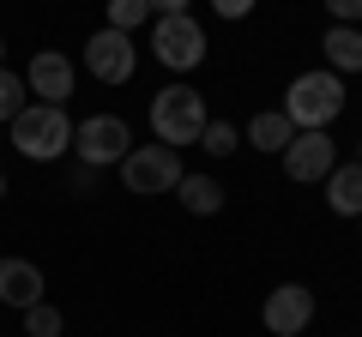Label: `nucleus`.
I'll return each instance as SVG.
<instances>
[{"label": "nucleus", "mask_w": 362, "mask_h": 337, "mask_svg": "<svg viewBox=\"0 0 362 337\" xmlns=\"http://www.w3.org/2000/svg\"><path fill=\"white\" fill-rule=\"evenodd\" d=\"M0 66H6V37H0Z\"/></svg>", "instance_id": "23"}, {"label": "nucleus", "mask_w": 362, "mask_h": 337, "mask_svg": "<svg viewBox=\"0 0 362 337\" xmlns=\"http://www.w3.org/2000/svg\"><path fill=\"white\" fill-rule=\"evenodd\" d=\"M254 6H259V0H211V13H218V18H247Z\"/></svg>", "instance_id": "21"}, {"label": "nucleus", "mask_w": 362, "mask_h": 337, "mask_svg": "<svg viewBox=\"0 0 362 337\" xmlns=\"http://www.w3.org/2000/svg\"><path fill=\"white\" fill-rule=\"evenodd\" d=\"M344 115V78L338 73H296L290 78V91H284V121L296 133H326L332 121Z\"/></svg>", "instance_id": "1"}, {"label": "nucleus", "mask_w": 362, "mask_h": 337, "mask_svg": "<svg viewBox=\"0 0 362 337\" xmlns=\"http://www.w3.org/2000/svg\"><path fill=\"white\" fill-rule=\"evenodd\" d=\"M259 319H266L272 337H302L314 325V289L308 283H278L266 295V307H259Z\"/></svg>", "instance_id": "8"}, {"label": "nucleus", "mask_w": 362, "mask_h": 337, "mask_svg": "<svg viewBox=\"0 0 362 337\" xmlns=\"http://www.w3.org/2000/svg\"><path fill=\"white\" fill-rule=\"evenodd\" d=\"M133 66H139V49H133L127 30H109V25H103L97 37L85 42V73H90V78H103V85H127Z\"/></svg>", "instance_id": "7"}, {"label": "nucleus", "mask_w": 362, "mask_h": 337, "mask_svg": "<svg viewBox=\"0 0 362 337\" xmlns=\"http://www.w3.org/2000/svg\"><path fill=\"white\" fill-rule=\"evenodd\" d=\"M139 25H151V0H109V30H139Z\"/></svg>", "instance_id": "17"}, {"label": "nucleus", "mask_w": 362, "mask_h": 337, "mask_svg": "<svg viewBox=\"0 0 362 337\" xmlns=\"http://www.w3.org/2000/svg\"><path fill=\"white\" fill-rule=\"evenodd\" d=\"M25 91L37 97V103L66 109V97H73V61L54 54V49H37V54H30V66H25Z\"/></svg>", "instance_id": "10"}, {"label": "nucleus", "mask_w": 362, "mask_h": 337, "mask_svg": "<svg viewBox=\"0 0 362 337\" xmlns=\"http://www.w3.org/2000/svg\"><path fill=\"white\" fill-rule=\"evenodd\" d=\"M0 301L6 307H37L42 301V265H30V259H0Z\"/></svg>", "instance_id": "11"}, {"label": "nucleus", "mask_w": 362, "mask_h": 337, "mask_svg": "<svg viewBox=\"0 0 362 337\" xmlns=\"http://www.w3.org/2000/svg\"><path fill=\"white\" fill-rule=\"evenodd\" d=\"M199 145H206V157H235V151H242V127H230V121H206Z\"/></svg>", "instance_id": "16"}, {"label": "nucleus", "mask_w": 362, "mask_h": 337, "mask_svg": "<svg viewBox=\"0 0 362 337\" xmlns=\"http://www.w3.org/2000/svg\"><path fill=\"white\" fill-rule=\"evenodd\" d=\"M332 168H338L332 133H296V139L284 145V175L290 181H326Z\"/></svg>", "instance_id": "9"}, {"label": "nucleus", "mask_w": 362, "mask_h": 337, "mask_svg": "<svg viewBox=\"0 0 362 337\" xmlns=\"http://www.w3.org/2000/svg\"><path fill=\"white\" fill-rule=\"evenodd\" d=\"M242 139L254 145V151H278V157H284V145L296 139V127L284 121V109H266V115H254V121H247V133H242Z\"/></svg>", "instance_id": "14"}, {"label": "nucleus", "mask_w": 362, "mask_h": 337, "mask_svg": "<svg viewBox=\"0 0 362 337\" xmlns=\"http://www.w3.org/2000/svg\"><path fill=\"white\" fill-rule=\"evenodd\" d=\"M326 13H332V25H362V0H320Z\"/></svg>", "instance_id": "20"}, {"label": "nucleus", "mask_w": 362, "mask_h": 337, "mask_svg": "<svg viewBox=\"0 0 362 337\" xmlns=\"http://www.w3.org/2000/svg\"><path fill=\"white\" fill-rule=\"evenodd\" d=\"M25 337H66L61 331V307H49V301L25 307Z\"/></svg>", "instance_id": "19"}, {"label": "nucleus", "mask_w": 362, "mask_h": 337, "mask_svg": "<svg viewBox=\"0 0 362 337\" xmlns=\"http://www.w3.org/2000/svg\"><path fill=\"white\" fill-rule=\"evenodd\" d=\"M115 168H121V187H127V193H145V199L151 193H175L181 175H187L175 145H133Z\"/></svg>", "instance_id": "4"}, {"label": "nucleus", "mask_w": 362, "mask_h": 337, "mask_svg": "<svg viewBox=\"0 0 362 337\" xmlns=\"http://www.w3.org/2000/svg\"><path fill=\"white\" fill-rule=\"evenodd\" d=\"M206 97L194 91V85H163V91L151 97V133L157 145H199V133H206Z\"/></svg>", "instance_id": "3"}, {"label": "nucleus", "mask_w": 362, "mask_h": 337, "mask_svg": "<svg viewBox=\"0 0 362 337\" xmlns=\"http://www.w3.org/2000/svg\"><path fill=\"white\" fill-rule=\"evenodd\" d=\"M320 49H326V73H362V30L356 25H332L320 37Z\"/></svg>", "instance_id": "13"}, {"label": "nucleus", "mask_w": 362, "mask_h": 337, "mask_svg": "<svg viewBox=\"0 0 362 337\" xmlns=\"http://www.w3.org/2000/svg\"><path fill=\"white\" fill-rule=\"evenodd\" d=\"M0 199H6V175H0Z\"/></svg>", "instance_id": "24"}, {"label": "nucleus", "mask_w": 362, "mask_h": 337, "mask_svg": "<svg viewBox=\"0 0 362 337\" xmlns=\"http://www.w3.org/2000/svg\"><path fill=\"white\" fill-rule=\"evenodd\" d=\"M326 211L332 217H362V163L356 157L326 175Z\"/></svg>", "instance_id": "12"}, {"label": "nucleus", "mask_w": 362, "mask_h": 337, "mask_svg": "<svg viewBox=\"0 0 362 337\" xmlns=\"http://www.w3.org/2000/svg\"><path fill=\"white\" fill-rule=\"evenodd\" d=\"M73 151H78L85 168H109V163H121L133 151V133H127L121 115H90V121L73 127Z\"/></svg>", "instance_id": "6"}, {"label": "nucleus", "mask_w": 362, "mask_h": 337, "mask_svg": "<svg viewBox=\"0 0 362 337\" xmlns=\"http://www.w3.org/2000/svg\"><path fill=\"white\" fill-rule=\"evenodd\" d=\"M25 78H18L13 73V66H0V121H6V127H13V115H18V109H25Z\"/></svg>", "instance_id": "18"}, {"label": "nucleus", "mask_w": 362, "mask_h": 337, "mask_svg": "<svg viewBox=\"0 0 362 337\" xmlns=\"http://www.w3.org/2000/svg\"><path fill=\"white\" fill-rule=\"evenodd\" d=\"M169 13H187V0H151V18H169Z\"/></svg>", "instance_id": "22"}, {"label": "nucleus", "mask_w": 362, "mask_h": 337, "mask_svg": "<svg viewBox=\"0 0 362 337\" xmlns=\"http://www.w3.org/2000/svg\"><path fill=\"white\" fill-rule=\"evenodd\" d=\"M356 30H362V25H356Z\"/></svg>", "instance_id": "26"}, {"label": "nucleus", "mask_w": 362, "mask_h": 337, "mask_svg": "<svg viewBox=\"0 0 362 337\" xmlns=\"http://www.w3.org/2000/svg\"><path fill=\"white\" fill-rule=\"evenodd\" d=\"M356 163H362V139H356Z\"/></svg>", "instance_id": "25"}, {"label": "nucleus", "mask_w": 362, "mask_h": 337, "mask_svg": "<svg viewBox=\"0 0 362 337\" xmlns=\"http://www.w3.org/2000/svg\"><path fill=\"white\" fill-rule=\"evenodd\" d=\"M13 145H18V157H30V163H54V157L73 151V121H66V109H54V103H25L13 115Z\"/></svg>", "instance_id": "2"}, {"label": "nucleus", "mask_w": 362, "mask_h": 337, "mask_svg": "<svg viewBox=\"0 0 362 337\" xmlns=\"http://www.w3.org/2000/svg\"><path fill=\"white\" fill-rule=\"evenodd\" d=\"M175 199L194 217H211V211H223V187L211 181V175H181V187H175Z\"/></svg>", "instance_id": "15"}, {"label": "nucleus", "mask_w": 362, "mask_h": 337, "mask_svg": "<svg viewBox=\"0 0 362 337\" xmlns=\"http://www.w3.org/2000/svg\"><path fill=\"white\" fill-rule=\"evenodd\" d=\"M356 223H362V217H356Z\"/></svg>", "instance_id": "27"}, {"label": "nucleus", "mask_w": 362, "mask_h": 337, "mask_svg": "<svg viewBox=\"0 0 362 337\" xmlns=\"http://www.w3.org/2000/svg\"><path fill=\"white\" fill-rule=\"evenodd\" d=\"M151 54L169 66V73H194V66L206 61V30H199V18H194V13H169V18H157Z\"/></svg>", "instance_id": "5"}]
</instances>
